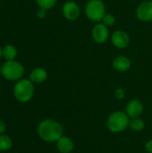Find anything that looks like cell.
<instances>
[{"instance_id": "cell-18", "label": "cell", "mask_w": 152, "mask_h": 153, "mask_svg": "<svg viewBox=\"0 0 152 153\" xmlns=\"http://www.w3.org/2000/svg\"><path fill=\"white\" fill-rule=\"evenodd\" d=\"M102 23H104L108 27H111L116 23V17L111 13H106L102 19Z\"/></svg>"}, {"instance_id": "cell-7", "label": "cell", "mask_w": 152, "mask_h": 153, "mask_svg": "<svg viewBox=\"0 0 152 153\" xmlns=\"http://www.w3.org/2000/svg\"><path fill=\"white\" fill-rule=\"evenodd\" d=\"M91 37H92V39L97 44L105 43L108 39V37H109L108 27L106 26L102 22H97L92 28Z\"/></svg>"}, {"instance_id": "cell-5", "label": "cell", "mask_w": 152, "mask_h": 153, "mask_svg": "<svg viewBox=\"0 0 152 153\" xmlns=\"http://www.w3.org/2000/svg\"><path fill=\"white\" fill-rule=\"evenodd\" d=\"M1 74L9 81H17L23 76L24 68L19 62L14 60L6 61L1 67Z\"/></svg>"}, {"instance_id": "cell-14", "label": "cell", "mask_w": 152, "mask_h": 153, "mask_svg": "<svg viewBox=\"0 0 152 153\" xmlns=\"http://www.w3.org/2000/svg\"><path fill=\"white\" fill-rule=\"evenodd\" d=\"M129 127L133 132H136V133L142 132L145 127V123H144L143 119H142L140 117H135V118H132L130 120Z\"/></svg>"}, {"instance_id": "cell-9", "label": "cell", "mask_w": 152, "mask_h": 153, "mask_svg": "<svg viewBox=\"0 0 152 153\" xmlns=\"http://www.w3.org/2000/svg\"><path fill=\"white\" fill-rule=\"evenodd\" d=\"M137 18L144 22L152 21V0H145L139 4L136 8Z\"/></svg>"}, {"instance_id": "cell-3", "label": "cell", "mask_w": 152, "mask_h": 153, "mask_svg": "<svg viewBox=\"0 0 152 153\" xmlns=\"http://www.w3.org/2000/svg\"><path fill=\"white\" fill-rule=\"evenodd\" d=\"M34 85L30 80L22 79L13 88V94L17 100L20 102H28L34 95Z\"/></svg>"}, {"instance_id": "cell-17", "label": "cell", "mask_w": 152, "mask_h": 153, "mask_svg": "<svg viewBox=\"0 0 152 153\" xmlns=\"http://www.w3.org/2000/svg\"><path fill=\"white\" fill-rule=\"evenodd\" d=\"M36 2L38 5L39 6V8L45 9V10L52 9L56 4V0H36Z\"/></svg>"}, {"instance_id": "cell-4", "label": "cell", "mask_w": 152, "mask_h": 153, "mask_svg": "<svg viewBox=\"0 0 152 153\" xmlns=\"http://www.w3.org/2000/svg\"><path fill=\"white\" fill-rule=\"evenodd\" d=\"M86 17L91 21L99 22L102 21L106 13V5L102 0H89L85 5Z\"/></svg>"}, {"instance_id": "cell-22", "label": "cell", "mask_w": 152, "mask_h": 153, "mask_svg": "<svg viewBox=\"0 0 152 153\" xmlns=\"http://www.w3.org/2000/svg\"><path fill=\"white\" fill-rule=\"evenodd\" d=\"M5 124L2 121V120H0V134H2V133H4V131H5Z\"/></svg>"}, {"instance_id": "cell-1", "label": "cell", "mask_w": 152, "mask_h": 153, "mask_svg": "<svg viewBox=\"0 0 152 153\" xmlns=\"http://www.w3.org/2000/svg\"><path fill=\"white\" fill-rule=\"evenodd\" d=\"M39 136L47 143H56L63 136L64 127L56 120L45 119L38 126Z\"/></svg>"}, {"instance_id": "cell-6", "label": "cell", "mask_w": 152, "mask_h": 153, "mask_svg": "<svg viewBox=\"0 0 152 153\" xmlns=\"http://www.w3.org/2000/svg\"><path fill=\"white\" fill-rule=\"evenodd\" d=\"M62 14L68 21H75L81 15V8L74 1H67L63 4Z\"/></svg>"}, {"instance_id": "cell-12", "label": "cell", "mask_w": 152, "mask_h": 153, "mask_svg": "<svg viewBox=\"0 0 152 153\" xmlns=\"http://www.w3.org/2000/svg\"><path fill=\"white\" fill-rule=\"evenodd\" d=\"M56 148L61 153H71L74 149L73 141L68 136H62L56 142Z\"/></svg>"}, {"instance_id": "cell-21", "label": "cell", "mask_w": 152, "mask_h": 153, "mask_svg": "<svg viewBox=\"0 0 152 153\" xmlns=\"http://www.w3.org/2000/svg\"><path fill=\"white\" fill-rule=\"evenodd\" d=\"M145 150L148 153H152V139L149 140L145 143Z\"/></svg>"}, {"instance_id": "cell-23", "label": "cell", "mask_w": 152, "mask_h": 153, "mask_svg": "<svg viewBox=\"0 0 152 153\" xmlns=\"http://www.w3.org/2000/svg\"><path fill=\"white\" fill-rule=\"evenodd\" d=\"M3 56V49L0 48V58H1V56Z\"/></svg>"}, {"instance_id": "cell-19", "label": "cell", "mask_w": 152, "mask_h": 153, "mask_svg": "<svg viewBox=\"0 0 152 153\" xmlns=\"http://www.w3.org/2000/svg\"><path fill=\"white\" fill-rule=\"evenodd\" d=\"M125 91L123 88H118V89L116 90V91H115L116 99L120 100H123L125 98Z\"/></svg>"}, {"instance_id": "cell-20", "label": "cell", "mask_w": 152, "mask_h": 153, "mask_svg": "<svg viewBox=\"0 0 152 153\" xmlns=\"http://www.w3.org/2000/svg\"><path fill=\"white\" fill-rule=\"evenodd\" d=\"M46 14H47V10L45 9H42V8H39L37 12V16L40 19L42 18H45L46 17Z\"/></svg>"}, {"instance_id": "cell-8", "label": "cell", "mask_w": 152, "mask_h": 153, "mask_svg": "<svg viewBox=\"0 0 152 153\" xmlns=\"http://www.w3.org/2000/svg\"><path fill=\"white\" fill-rule=\"evenodd\" d=\"M111 43L116 48H125L130 45L131 39L129 34L122 30H115L111 35Z\"/></svg>"}, {"instance_id": "cell-15", "label": "cell", "mask_w": 152, "mask_h": 153, "mask_svg": "<svg viewBox=\"0 0 152 153\" xmlns=\"http://www.w3.org/2000/svg\"><path fill=\"white\" fill-rule=\"evenodd\" d=\"M16 55H17V50L12 45H7L3 49V56L7 61L13 60L15 58Z\"/></svg>"}, {"instance_id": "cell-24", "label": "cell", "mask_w": 152, "mask_h": 153, "mask_svg": "<svg viewBox=\"0 0 152 153\" xmlns=\"http://www.w3.org/2000/svg\"><path fill=\"white\" fill-rule=\"evenodd\" d=\"M0 74H1V68H0Z\"/></svg>"}, {"instance_id": "cell-25", "label": "cell", "mask_w": 152, "mask_h": 153, "mask_svg": "<svg viewBox=\"0 0 152 153\" xmlns=\"http://www.w3.org/2000/svg\"><path fill=\"white\" fill-rule=\"evenodd\" d=\"M125 1H130V0H125Z\"/></svg>"}, {"instance_id": "cell-10", "label": "cell", "mask_w": 152, "mask_h": 153, "mask_svg": "<svg viewBox=\"0 0 152 153\" xmlns=\"http://www.w3.org/2000/svg\"><path fill=\"white\" fill-rule=\"evenodd\" d=\"M143 110H144V107L142 102L137 99H133L130 100L125 107V113L128 115L130 118H135L141 117L142 114L143 113Z\"/></svg>"}, {"instance_id": "cell-16", "label": "cell", "mask_w": 152, "mask_h": 153, "mask_svg": "<svg viewBox=\"0 0 152 153\" xmlns=\"http://www.w3.org/2000/svg\"><path fill=\"white\" fill-rule=\"evenodd\" d=\"M12 139L7 135H0V151L6 152L12 148Z\"/></svg>"}, {"instance_id": "cell-11", "label": "cell", "mask_w": 152, "mask_h": 153, "mask_svg": "<svg viewBox=\"0 0 152 153\" xmlns=\"http://www.w3.org/2000/svg\"><path fill=\"white\" fill-rule=\"evenodd\" d=\"M112 66L113 68L120 73H124L128 71L132 66V61L129 57L124 55H119L116 56L112 61Z\"/></svg>"}, {"instance_id": "cell-2", "label": "cell", "mask_w": 152, "mask_h": 153, "mask_svg": "<svg viewBox=\"0 0 152 153\" xmlns=\"http://www.w3.org/2000/svg\"><path fill=\"white\" fill-rule=\"evenodd\" d=\"M130 117L128 115L121 110L113 112L107 120L108 129L114 134H119L125 131L129 127Z\"/></svg>"}, {"instance_id": "cell-13", "label": "cell", "mask_w": 152, "mask_h": 153, "mask_svg": "<svg viewBox=\"0 0 152 153\" xmlns=\"http://www.w3.org/2000/svg\"><path fill=\"white\" fill-rule=\"evenodd\" d=\"M47 78V73L45 69L38 67L35 68L30 74V80L35 83L44 82Z\"/></svg>"}]
</instances>
